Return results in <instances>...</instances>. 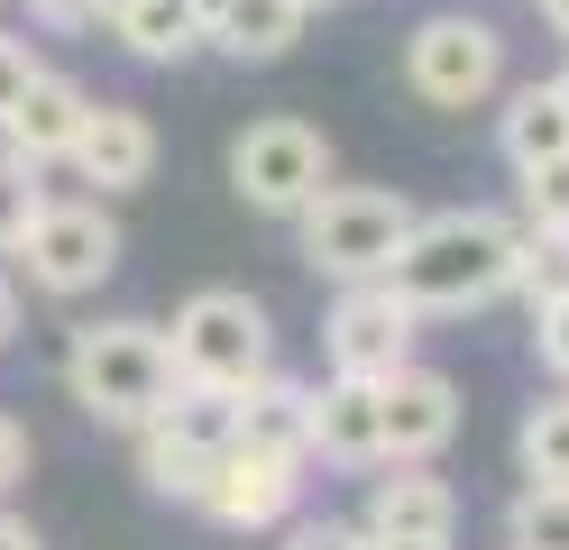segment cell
Segmentation results:
<instances>
[{
	"mask_svg": "<svg viewBox=\"0 0 569 550\" xmlns=\"http://www.w3.org/2000/svg\"><path fill=\"white\" fill-rule=\"evenodd\" d=\"M515 239H523V220H506V211H432L405 230L386 284L413 312H487L496 293H515Z\"/></svg>",
	"mask_w": 569,
	"mask_h": 550,
	"instance_id": "6da1fadb",
	"label": "cell"
},
{
	"mask_svg": "<svg viewBox=\"0 0 569 550\" xmlns=\"http://www.w3.org/2000/svg\"><path fill=\"white\" fill-rule=\"evenodd\" d=\"M64 394L111 431H148L174 394V349L157 321H83L64 340Z\"/></svg>",
	"mask_w": 569,
	"mask_h": 550,
	"instance_id": "7a4b0ae2",
	"label": "cell"
},
{
	"mask_svg": "<svg viewBox=\"0 0 569 550\" xmlns=\"http://www.w3.org/2000/svg\"><path fill=\"white\" fill-rule=\"evenodd\" d=\"M166 349H174V386H221V394H248L276 367V321L258 293L239 284H202L174 303L166 321Z\"/></svg>",
	"mask_w": 569,
	"mask_h": 550,
	"instance_id": "3957f363",
	"label": "cell"
},
{
	"mask_svg": "<svg viewBox=\"0 0 569 550\" xmlns=\"http://www.w3.org/2000/svg\"><path fill=\"white\" fill-rule=\"evenodd\" d=\"M413 202L405 193H386V183H322L303 211H295V230H303V267L312 276H331V284H368L396 267V248L413 230Z\"/></svg>",
	"mask_w": 569,
	"mask_h": 550,
	"instance_id": "277c9868",
	"label": "cell"
},
{
	"mask_svg": "<svg viewBox=\"0 0 569 550\" xmlns=\"http://www.w3.org/2000/svg\"><path fill=\"white\" fill-rule=\"evenodd\" d=\"M405 92L422 110H487L506 92V28L469 10H432L405 37Z\"/></svg>",
	"mask_w": 569,
	"mask_h": 550,
	"instance_id": "5b68a950",
	"label": "cell"
},
{
	"mask_svg": "<svg viewBox=\"0 0 569 550\" xmlns=\"http://www.w3.org/2000/svg\"><path fill=\"white\" fill-rule=\"evenodd\" d=\"M10 257L28 267V284H38L47 303H83V293H101V276L120 267V220L101 202H47Z\"/></svg>",
	"mask_w": 569,
	"mask_h": 550,
	"instance_id": "8992f818",
	"label": "cell"
},
{
	"mask_svg": "<svg viewBox=\"0 0 569 550\" xmlns=\"http://www.w3.org/2000/svg\"><path fill=\"white\" fill-rule=\"evenodd\" d=\"M322 183H331V138L312 129V120H258V129H239V147H230V193H239L248 211L295 220Z\"/></svg>",
	"mask_w": 569,
	"mask_h": 550,
	"instance_id": "52a82bcc",
	"label": "cell"
},
{
	"mask_svg": "<svg viewBox=\"0 0 569 550\" xmlns=\"http://www.w3.org/2000/svg\"><path fill=\"white\" fill-rule=\"evenodd\" d=\"M413 303L386 276H368V284H340V303L322 312V367L331 377H396V367L413 358Z\"/></svg>",
	"mask_w": 569,
	"mask_h": 550,
	"instance_id": "ba28073f",
	"label": "cell"
},
{
	"mask_svg": "<svg viewBox=\"0 0 569 550\" xmlns=\"http://www.w3.org/2000/svg\"><path fill=\"white\" fill-rule=\"evenodd\" d=\"M295 504H303V459H276L258 440H230V450L211 459L202 513L221 532H276V523H295Z\"/></svg>",
	"mask_w": 569,
	"mask_h": 550,
	"instance_id": "9c48e42d",
	"label": "cell"
},
{
	"mask_svg": "<svg viewBox=\"0 0 569 550\" xmlns=\"http://www.w3.org/2000/svg\"><path fill=\"white\" fill-rule=\"evenodd\" d=\"M377 413H386V459H441L459 431V386L441 367L405 358L396 377H377Z\"/></svg>",
	"mask_w": 569,
	"mask_h": 550,
	"instance_id": "30bf717a",
	"label": "cell"
},
{
	"mask_svg": "<svg viewBox=\"0 0 569 550\" xmlns=\"http://www.w3.org/2000/svg\"><path fill=\"white\" fill-rule=\"evenodd\" d=\"M64 166H74L83 183H101V193H138V183L157 174V120L138 101H92Z\"/></svg>",
	"mask_w": 569,
	"mask_h": 550,
	"instance_id": "8fae6325",
	"label": "cell"
},
{
	"mask_svg": "<svg viewBox=\"0 0 569 550\" xmlns=\"http://www.w3.org/2000/svg\"><path fill=\"white\" fill-rule=\"evenodd\" d=\"M368 541H450L459 532V496L432 477V459H386V477H368Z\"/></svg>",
	"mask_w": 569,
	"mask_h": 550,
	"instance_id": "7c38bea8",
	"label": "cell"
},
{
	"mask_svg": "<svg viewBox=\"0 0 569 550\" xmlns=\"http://www.w3.org/2000/svg\"><path fill=\"white\" fill-rule=\"evenodd\" d=\"M83 110H92V92L74 83V73H56V64H38V83H28L19 101H10V120H0V147H10L19 166H64L74 157V129H83Z\"/></svg>",
	"mask_w": 569,
	"mask_h": 550,
	"instance_id": "4fadbf2b",
	"label": "cell"
},
{
	"mask_svg": "<svg viewBox=\"0 0 569 550\" xmlns=\"http://www.w3.org/2000/svg\"><path fill=\"white\" fill-rule=\"evenodd\" d=\"M312 459L331 468H386V413L368 377H322L312 386Z\"/></svg>",
	"mask_w": 569,
	"mask_h": 550,
	"instance_id": "5bb4252c",
	"label": "cell"
},
{
	"mask_svg": "<svg viewBox=\"0 0 569 550\" xmlns=\"http://www.w3.org/2000/svg\"><path fill=\"white\" fill-rule=\"evenodd\" d=\"M101 28H111L138 64H193L211 47V28H202L193 0H111V19H101Z\"/></svg>",
	"mask_w": 569,
	"mask_h": 550,
	"instance_id": "9a60e30c",
	"label": "cell"
},
{
	"mask_svg": "<svg viewBox=\"0 0 569 550\" xmlns=\"http://www.w3.org/2000/svg\"><path fill=\"white\" fill-rule=\"evenodd\" d=\"M239 440H258V450L312 468V386L284 377V367H267V377L239 394Z\"/></svg>",
	"mask_w": 569,
	"mask_h": 550,
	"instance_id": "2e32d148",
	"label": "cell"
},
{
	"mask_svg": "<svg viewBox=\"0 0 569 550\" xmlns=\"http://www.w3.org/2000/svg\"><path fill=\"white\" fill-rule=\"evenodd\" d=\"M496 147H506L515 174L569 157V92H560V83H515L506 110H496Z\"/></svg>",
	"mask_w": 569,
	"mask_h": 550,
	"instance_id": "e0dca14e",
	"label": "cell"
},
{
	"mask_svg": "<svg viewBox=\"0 0 569 550\" xmlns=\"http://www.w3.org/2000/svg\"><path fill=\"white\" fill-rule=\"evenodd\" d=\"M303 0H230L221 19H211V47H221L230 64H284L303 47Z\"/></svg>",
	"mask_w": 569,
	"mask_h": 550,
	"instance_id": "ac0fdd59",
	"label": "cell"
},
{
	"mask_svg": "<svg viewBox=\"0 0 569 550\" xmlns=\"http://www.w3.org/2000/svg\"><path fill=\"white\" fill-rule=\"evenodd\" d=\"M148 431L174 440V450H211V459H221L230 440H239V394H221V386H174V394L157 403Z\"/></svg>",
	"mask_w": 569,
	"mask_h": 550,
	"instance_id": "d6986e66",
	"label": "cell"
},
{
	"mask_svg": "<svg viewBox=\"0 0 569 550\" xmlns=\"http://www.w3.org/2000/svg\"><path fill=\"white\" fill-rule=\"evenodd\" d=\"M515 459H523V487H569V394H542L523 413Z\"/></svg>",
	"mask_w": 569,
	"mask_h": 550,
	"instance_id": "ffe728a7",
	"label": "cell"
},
{
	"mask_svg": "<svg viewBox=\"0 0 569 550\" xmlns=\"http://www.w3.org/2000/svg\"><path fill=\"white\" fill-rule=\"evenodd\" d=\"M138 477H148V496L193 504V513H202V496H211V450H174V440L138 431Z\"/></svg>",
	"mask_w": 569,
	"mask_h": 550,
	"instance_id": "44dd1931",
	"label": "cell"
},
{
	"mask_svg": "<svg viewBox=\"0 0 569 550\" xmlns=\"http://www.w3.org/2000/svg\"><path fill=\"white\" fill-rule=\"evenodd\" d=\"M515 293H523V312H542L569 293V230H523L515 239Z\"/></svg>",
	"mask_w": 569,
	"mask_h": 550,
	"instance_id": "7402d4cb",
	"label": "cell"
},
{
	"mask_svg": "<svg viewBox=\"0 0 569 550\" xmlns=\"http://www.w3.org/2000/svg\"><path fill=\"white\" fill-rule=\"evenodd\" d=\"M506 550H569V487H523L506 513Z\"/></svg>",
	"mask_w": 569,
	"mask_h": 550,
	"instance_id": "603a6c76",
	"label": "cell"
},
{
	"mask_svg": "<svg viewBox=\"0 0 569 550\" xmlns=\"http://www.w3.org/2000/svg\"><path fill=\"white\" fill-rule=\"evenodd\" d=\"M47 211V183H38V166H19L10 147H0V257H10L19 239H28V220Z\"/></svg>",
	"mask_w": 569,
	"mask_h": 550,
	"instance_id": "cb8c5ba5",
	"label": "cell"
},
{
	"mask_svg": "<svg viewBox=\"0 0 569 550\" xmlns=\"http://www.w3.org/2000/svg\"><path fill=\"white\" fill-rule=\"evenodd\" d=\"M515 220L523 230H569V157H551V166H532V174H515Z\"/></svg>",
	"mask_w": 569,
	"mask_h": 550,
	"instance_id": "d4e9b609",
	"label": "cell"
},
{
	"mask_svg": "<svg viewBox=\"0 0 569 550\" xmlns=\"http://www.w3.org/2000/svg\"><path fill=\"white\" fill-rule=\"evenodd\" d=\"M532 358H542L551 377L569 386V293H560V303H542V312H532Z\"/></svg>",
	"mask_w": 569,
	"mask_h": 550,
	"instance_id": "484cf974",
	"label": "cell"
},
{
	"mask_svg": "<svg viewBox=\"0 0 569 550\" xmlns=\"http://www.w3.org/2000/svg\"><path fill=\"white\" fill-rule=\"evenodd\" d=\"M38 83V56H28V37H0V120H10V101Z\"/></svg>",
	"mask_w": 569,
	"mask_h": 550,
	"instance_id": "4316f807",
	"label": "cell"
},
{
	"mask_svg": "<svg viewBox=\"0 0 569 550\" xmlns=\"http://www.w3.org/2000/svg\"><path fill=\"white\" fill-rule=\"evenodd\" d=\"M28 459H38V440H28V422H10V413H0V496H10L19 477H28Z\"/></svg>",
	"mask_w": 569,
	"mask_h": 550,
	"instance_id": "83f0119b",
	"label": "cell"
},
{
	"mask_svg": "<svg viewBox=\"0 0 569 550\" xmlns=\"http://www.w3.org/2000/svg\"><path fill=\"white\" fill-rule=\"evenodd\" d=\"M284 550H368V532H359V523H295Z\"/></svg>",
	"mask_w": 569,
	"mask_h": 550,
	"instance_id": "f1b7e54d",
	"label": "cell"
},
{
	"mask_svg": "<svg viewBox=\"0 0 569 550\" xmlns=\"http://www.w3.org/2000/svg\"><path fill=\"white\" fill-rule=\"evenodd\" d=\"M28 19H47V28H92V19H111V0H28Z\"/></svg>",
	"mask_w": 569,
	"mask_h": 550,
	"instance_id": "f546056e",
	"label": "cell"
},
{
	"mask_svg": "<svg viewBox=\"0 0 569 550\" xmlns=\"http://www.w3.org/2000/svg\"><path fill=\"white\" fill-rule=\"evenodd\" d=\"M10 340H19V284L0 276V349H10Z\"/></svg>",
	"mask_w": 569,
	"mask_h": 550,
	"instance_id": "4dcf8cb0",
	"label": "cell"
},
{
	"mask_svg": "<svg viewBox=\"0 0 569 550\" xmlns=\"http://www.w3.org/2000/svg\"><path fill=\"white\" fill-rule=\"evenodd\" d=\"M0 550H47V541H38V532H28V523H19V513H0Z\"/></svg>",
	"mask_w": 569,
	"mask_h": 550,
	"instance_id": "1f68e13d",
	"label": "cell"
},
{
	"mask_svg": "<svg viewBox=\"0 0 569 550\" xmlns=\"http://www.w3.org/2000/svg\"><path fill=\"white\" fill-rule=\"evenodd\" d=\"M542 19H551V37H569V0H542Z\"/></svg>",
	"mask_w": 569,
	"mask_h": 550,
	"instance_id": "d6a6232c",
	"label": "cell"
},
{
	"mask_svg": "<svg viewBox=\"0 0 569 550\" xmlns=\"http://www.w3.org/2000/svg\"><path fill=\"white\" fill-rule=\"evenodd\" d=\"M368 550H450V541H368Z\"/></svg>",
	"mask_w": 569,
	"mask_h": 550,
	"instance_id": "836d02e7",
	"label": "cell"
},
{
	"mask_svg": "<svg viewBox=\"0 0 569 550\" xmlns=\"http://www.w3.org/2000/svg\"><path fill=\"white\" fill-rule=\"evenodd\" d=\"M193 10H202V28H211V19H221V10H230V0H193Z\"/></svg>",
	"mask_w": 569,
	"mask_h": 550,
	"instance_id": "e575fe53",
	"label": "cell"
},
{
	"mask_svg": "<svg viewBox=\"0 0 569 550\" xmlns=\"http://www.w3.org/2000/svg\"><path fill=\"white\" fill-rule=\"evenodd\" d=\"M303 10H340V0H303Z\"/></svg>",
	"mask_w": 569,
	"mask_h": 550,
	"instance_id": "d590c367",
	"label": "cell"
},
{
	"mask_svg": "<svg viewBox=\"0 0 569 550\" xmlns=\"http://www.w3.org/2000/svg\"><path fill=\"white\" fill-rule=\"evenodd\" d=\"M551 83H560V92H569V73H551Z\"/></svg>",
	"mask_w": 569,
	"mask_h": 550,
	"instance_id": "8d00e7d4",
	"label": "cell"
},
{
	"mask_svg": "<svg viewBox=\"0 0 569 550\" xmlns=\"http://www.w3.org/2000/svg\"><path fill=\"white\" fill-rule=\"evenodd\" d=\"M532 10H542V0H532Z\"/></svg>",
	"mask_w": 569,
	"mask_h": 550,
	"instance_id": "74e56055",
	"label": "cell"
}]
</instances>
